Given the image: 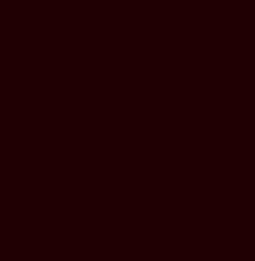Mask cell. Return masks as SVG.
Here are the masks:
<instances>
[]
</instances>
